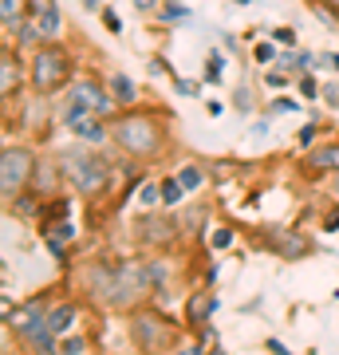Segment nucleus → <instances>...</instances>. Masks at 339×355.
Masks as SVG:
<instances>
[{
  "label": "nucleus",
  "instance_id": "nucleus-1",
  "mask_svg": "<svg viewBox=\"0 0 339 355\" xmlns=\"http://www.w3.org/2000/svg\"><path fill=\"white\" fill-rule=\"evenodd\" d=\"M114 142L126 154H134V158H154V154L162 150L166 135L158 127V119H150V114H123L114 123Z\"/></svg>",
  "mask_w": 339,
  "mask_h": 355
},
{
  "label": "nucleus",
  "instance_id": "nucleus-2",
  "mask_svg": "<svg viewBox=\"0 0 339 355\" xmlns=\"http://www.w3.org/2000/svg\"><path fill=\"white\" fill-rule=\"evenodd\" d=\"M60 170L79 193H99L111 182V166L103 162L99 154H87V150H67L60 158Z\"/></svg>",
  "mask_w": 339,
  "mask_h": 355
},
{
  "label": "nucleus",
  "instance_id": "nucleus-3",
  "mask_svg": "<svg viewBox=\"0 0 339 355\" xmlns=\"http://www.w3.org/2000/svg\"><path fill=\"white\" fill-rule=\"evenodd\" d=\"M32 83L44 95L60 91L63 83H71V60H67V51L60 44H44L36 51V60H32Z\"/></svg>",
  "mask_w": 339,
  "mask_h": 355
},
{
  "label": "nucleus",
  "instance_id": "nucleus-4",
  "mask_svg": "<svg viewBox=\"0 0 339 355\" xmlns=\"http://www.w3.org/2000/svg\"><path fill=\"white\" fill-rule=\"evenodd\" d=\"M32 174H36L32 150H24V146H4L0 150V190H4V198L24 190L28 182H32Z\"/></svg>",
  "mask_w": 339,
  "mask_h": 355
},
{
  "label": "nucleus",
  "instance_id": "nucleus-5",
  "mask_svg": "<svg viewBox=\"0 0 339 355\" xmlns=\"http://www.w3.org/2000/svg\"><path fill=\"white\" fill-rule=\"evenodd\" d=\"M130 331H134V343H139L146 355L162 352L166 343L174 340V328H170L158 312H139V316L130 320Z\"/></svg>",
  "mask_w": 339,
  "mask_h": 355
},
{
  "label": "nucleus",
  "instance_id": "nucleus-6",
  "mask_svg": "<svg viewBox=\"0 0 339 355\" xmlns=\"http://www.w3.org/2000/svg\"><path fill=\"white\" fill-rule=\"evenodd\" d=\"M146 284H150V277H146V268L139 265H126L119 268L111 277V288H107V300H111L114 308H130L134 300H139L142 292H146Z\"/></svg>",
  "mask_w": 339,
  "mask_h": 355
},
{
  "label": "nucleus",
  "instance_id": "nucleus-7",
  "mask_svg": "<svg viewBox=\"0 0 339 355\" xmlns=\"http://www.w3.org/2000/svg\"><path fill=\"white\" fill-rule=\"evenodd\" d=\"M71 107L91 114H107L111 111V91H103L95 79H79V83H71Z\"/></svg>",
  "mask_w": 339,
  "mask_h": 355
},
{
  "label": "nucleus",
  "instance_id": "nucleus-8",
  "mask_svg": "<svg viewBox=\"0 0 339 355\" xmlns=\"http://www.w3.org/2000/svg\"><path fill=\"white\" fill-rule=\"evenodd\" d=\"M63 123H67V127L76 130V135H79L83 142H103V139H107V130H103L99 114H91V111H76V107H71Z\"/></svg>",
  "mask_w": 339,
  "mask_h": 355
},
{
  "label": "nucleus",
  "instance_id": "nucleus-9",
  "mask_svg": "<svg viewBox=\"0 0 339 355\" xmlns=\"http://www.w3.org/2000/svg\"><path fill=\"white\" fill-rule=\"evenodd\" d=\"M44 308L40 304H28V308H20V312H8V328L16 331V336H24V340H32L40 328H44Z\"/></svg>",
  "mask_w": 339,
  "mask_h": 355
},
{
  "label": "nucleus",
  "instance_id": "nucleus-10",
  "mask_svg": "<svg viewBox=\"0 0 339 355\" xmlns=\"http://www.w3.org/2000/svg\"><path fill=\"white\" fill-rule=\"evenodd\" d=\"M71 320H76V308L71 304H55L44 316V331H51V336H63V331L71 328Z\"/></svg>",
  "mask_w": 339,
  "mask_h": 355
},
{
  "label": "nucleus",
  "instance_id": "nucleus-11",
  "mask_svg": "<svg viewBox=\"0 0 339 355\" xmlns=\"http://www.w3.org/2000/svg\"><path fill=\"white\" fill-rule=\"evenodd\" d=\"M36 32L40 36H55V32H60V8H55V0H40Z\"/></svg>",
  "mask_w": 339,
  "mask_h": 355
},
{
  "label": "nucleus",
  "instance_id": "nucleus-12",
  "mask_svg": "<svg viewBox=\"0 0 339 355\" xmlns=\"http://www.w3.org/2000/svg\"><path fill=\"white\" fill-rule=\"evenodd\" d=\"M174 221H154V217H146L139 225V233H142V241H150V245H162V241H170L174 237Z\"/></svg>",
  "mask_w": 339,
  "mask_h": 355
},
{
  "label": "nucleus",
  "instance_id": "nucleus-13",
  "mask_svg": "<svg viewBox=\"0 0 339 355\" xmlns=\"http://www.w3.org/2000/svg\"><path fill=\"white\" fill-rule=\"evenodd\" d=\"M0 24H4V32H20L24 28V4L20 0H0Z\"/></svg>",
  "mask_w": 339,
  "mask_h": 355
},
{
  "label": "nucleus",
  "instance_id": "nucleus-14",
  "mask_svg": "<svg viewBox=\"0 0 339 355\" xmlns=\"http://www.w3.org/2000/svg\"><path fill=\"white\" fill-rule=\"evenodd\" d=\"M16 87H20V67H16L12 51H4V55H0V91L12 95Z\"/></svg>",
  "mask_w": 339,
  "mask_h": 355
},
{
  "label": "nucleus",
  "instance_id": "nucleus-15",
  "mask_svg": "<svg viewBox=\"0 0 339 355\" xmlns=\"http://www.w3.org/2000/svg\"><path fill=\"white\" fill-rule=\"evenodd\" d=\"M308 162H312L315 170H339V142L336 146H320V150H312Z\"/></svg>",
  "mask_w": 339,
  "mask_h": 355
},
{
  "label": "nucleus",
  "instance_id": "nucleus-16",
  "mask_svg": "<svg viewBox=\"0 0 339 355\" xmlns=\"http://www.w3.org/2000/svg\"><path fill=\"white\" fill-rule=\"evenodd\" d=\"M111 91H114V99L119 103H134L139 99V87H134L126 76H111Z\"/></svg>",
  "mask_w": 339,
  "mask_h": 355
},
{
  "label": "nucleus",
  "instance_id": "nucleus-17",
  "mask_svg": "<svg viewBox=\"0 0 339 355\" xmlns=\"http://www.w3.org/2000/svg\"><path fill=\"white\" fill-rule=\"evenodd\" d=\"M177 182H182V186H186V193H189V190H201L205 174H201L198 166H182V170H177Z\"/></svg>",
  "mask_w": 339,
  "mask_h": 355
},
{
  "label": "nucleus",
  "instance_id": "nucleus-18",
  "mask_svg": "<svg viewBox=\"0 0 339 355\" xmlns=\"http://www.w3.org/2000/svg\"><path fill=\"white\" fill-rule=\"evenodd\" d=\"M182 193H186V186H182L177 178H166V182H162V202L166 205H177V202H182Z\"/></svg>",
  "mask_w": 339,
  "mask_h": 355
},
{
  "label": "nucleus",
  "instance_id": "nucleus-19",
  "mask_svg": "<svg viewBox=\"0 0 339 355\" xmlns=\"http://www.w3.org/2000/svg\"><path fill=\"white\" fill-rule=\"evenodd\" d=\"M214 312V296H193V304H189V320L201 324V316H209Z\"/></svg>",
  "mask_w": 339,
  "mask_h": 355
},
{
  "label": "nucleus",
  "instance_id": "nucleus-20",
  "mask_svg": "<svg viewBox=\"0 0 339 355\" xmlns=\"http://www.w3.org/2000/svg\"><path fill=\"white\" fill-rule=\"evenodd\" d=\"M296 241H300V237H292V233H277V249L284 257H300L304 253V245H296Z\"/></svg>",
  "mask_w": 339,
  "mask_h": 355
},
{
  "label": "nucleus",
  "instance_id": "nucleus-21",
  "mask_svg": "<svg viewBox=\"0 0 339 355\" xmlns=\"http://www.w3.org/2000/svg\"><path fill=\"white\" fill-rule=\"evenodd\" d=\"M280 64L288 67V71H300V67H308V64H312V55H304V51L296 55V48H292V51H284V55H280Z\"/></svg>",
  "mask_w": 339,
  "mask_h": 355
},
{
  "label": "nucleus",
  "instance_id": "nucleus-22",
  "mask_svg": "<svg viewBox=\"0 0 339 355\" xmlns=\"http://www.w3.org/2000/svg\"><path fill=\"white\" fill-rule=\"evenodd\" d=\"M162 20H166V24H174V20H189V8H186V4H166Z\"/></svg>",
  "mask_w": 339,
  "mask_h": 355
},
{
  "label": "nucleus",
  "instance_id": "nucleus-23",
  "mask_svg": "<svg viewBox=\"0 0 339 355\" xmlns=\"http://www.w3.org/2000/svg\"><path fill=\"white\" fill-rule=\"evenodd\" d=\"M252 60H257V64H272V60H277L272 40H268V44H257V48H252Z\"/></svg>",
  "mask_w": 339,
  "mask_h": 355
},
{
  "label": "nucleus",
  "instance_id": "nucleus-24",
  "mask_svg": "<svg viewBox=\"0 0 339 355\" xmlns=\"http://www.w3.org/2000/svg\"><path fill=\"white\" fill-rule=\"evenodd\" d=\"M83 352H87L83 336H67V340H63V347H60V355H83Z\"/></svg>",
  "mask_w": 339,
  "mask_h": 355
},
{
  "label": "nucleus",
  "instance_id": "nucleus-25",
  "mask_svg": "<svg viewBox=\"0 0 339 355\" xmlns=\"http://www.w3.org/2000/svg\"><path fill=\"white\" fill-rule=\"evenodd\" d=\"M162 202V186H142L139 190V205H158Z\"/></svg>",
  "mask_w": 339,
  "mask_h": 355
},
{
  "label": "nucleus",
  "instance_id": "nucleus-26",
  "mask_svg": "<svg viewBox=\"0 0 339 355\" xmlns=\"http://www.w3.org/2000/svg\"><path fill=\"white\" fill-rule=\"evenodd\" d=\"M103 24H107V32H114V36H119V32H123V20H119V16L111 12V8H107V12H103Z\"/></svg>",
  "mask_w": 339,
  "mask_h": 355
},
{
  "label": "nucleus",
  "instance_id": "nucleus-27",
  "mask_svg": "<svg viewBox=\"0 0 339 355\" xmlns=\"http://www.w3.org/2000/svg\"><path fill=\"white\" fill-rule=\"evenodd\" d=\"M229 241H233V233H229V229H217V233H214V249H229Z\"/></svg>",
  "mask_w": 339,
  "mask_h": 355
},
{
  "label": "nucleus",
  "instance_id": "nucleus-28",
  "mask_svg": "<svg viewBox=\"0 0 339 355\" xmlns=\"http://www.w3.org/2000/svg\"><path fill=\"white\" fill-rule=\"evenodd\" d=\"M272 111H277V114H288V111H300V103H292V99H277V103H272Z\"/></svg>",
  "mask_w": 339,
  "mask_h": 355
},
{
  "label": "nucleus",
  "instance_id": "nucleus-29",
  "mask_svg": "<svg viewBox=\"0 0 339 355\" xmlns=\"http://www.w3.org/2000/svg\"><path fill=\"white\" fill-rule=\"evenodd\" d=\"M324 103L339 107V83H327V87H324Z\"/></svg>",
  "mask_w": 339,
  "mask_h": 355
},
{
  "label": "nucleus",
  "instance_id": "nucleus-30",
  "mask_svg": "<svg viewBox=\"0 0 339 355\" xmlns=\"http://www.w3.org/2000/svg\"><path fill=\"white\" fill-rule=\"evenodd\" d=\"M16 209H20L24 217H32L36 214V202H32V198H16Z\"/></svg>",
  "mask_w": 339,
  "mask_h": 355
},
{
  "label": "nucleus",
  "instance_id": "nucleus-31",
  "mask_svg": "<svg viewBox=\"0 0 339 355\" xmlns=\"http://www.w3.org/2000/svg\"><path fill=\"white\" fill-rule=\"evenodd\" d=\"M300 91H304V95H315L320 87H315V79H312V76H304V79H300Z\"/></svg>",
  "mask_w": 339,
  "mask_h": 355
},
{
  "label": "nucleus",
  "instance_id": "nucleus-32",
  "mask_svg": "<svg viewBox=\"0 0 339 355\" xmlns=\"http://www.w3.org/2000/svg\"><path fill=\"white\" fill-rule=\"evenodd\" d=\"M174 87L182 91V95H193V91H198V87H193V83H189V79H174Z\"/></svg>",
  "mask_w": 339,
  "mask_h": 355
},
{
  "label": "nucleus",
  "instance_id": "nucleus-33",
  "mask_svg": "<svg viewBox=\"0 0 339 355\" xmlns=\"http://www.w3.org/2000/svg\"><path fill=\"white\" fill-rule=\"evenodd\" d=\"M154 4H158V0H134V8H139V12H150Z\"/></svg>",
  "mask_w": 339,
  "mask_h": 355
},
{
  "label": "nucleus",
  "instance_id": "nucleus-34",
  "mask_svg": "<svg viewBox=\"0 0 339 355\" xmlns=\"http://www.w3.org/2000/svg\"><path fill=\"white\" fill-rule=\"evenodd\" d=\"M324 229H339V214H327L324 217Z\"/></svg>",
  "mask_w": 339,
  "mask_h": 355
},
{
  "label": "nucleus",
  "instance_id": "nucleus-35",
  "mask_svg": "<svg viewBox=\"0 0 339 355\" xmlns=\"http://www.w3.org/2000/svg\"><path fill=\"white\" fill-rule=\"evenodd\" d=\"M320 64H324V67H336V71H339V55H324Z\"/></svg>",
  "mask_w": 339,
  "mask_h": 355
},
{
  "label": "nucleus",
  "instance_id": "nucleus-36",
  "mask_svg": "<svg viewBox=\"0 0 339 355\" xmlns=\"http://www.w3.org/2000/svg\"><path fill=\"white\" fill-rule=\"evenodd\" d=\"M331 190H336V198H339V178H336V182H331Z\"/></svg>",
  "mask_w": 339,
  "mask_h": 355
},
{
  "label": "nucleus",
  "instance_id": "nucleus-37",
  "mask_svg": "<svg viewBox=\"0 0 339 355\" xmlns=\"http://www.w3.org/2000/svg\"><path fill=\"white\" fill-rule=\"evenodd\" d=\"M177 355H201V352H193V347H189V352H177Z\"/></svg>",
  "mask_w": 339,
  "mask_h": 355
},
{
  "label": "nucleus",
  "instance_id": "nucleus-38",
  "mask_svg": "<svg viewBox=\"0 0 339 355\" xmlns=\"http://www.w3.org/2000/svg\"><path fill=\"white\" fill-rule=\"evenodd\" d=\"M83 4H87V8H95V0H83Z\"/></svg>",
  "mask_w": 339,
  "mask_h": 355
},
{
  "label": "nucleus",
  "instance_id": "nucleus-39",
  "mask_svg": "<svg viewBox=\"0 0 339 355\" xmlns=\"http://www.w3.org/2000/svg\"><path fill=\"white\" fill-rule=\"evenodd\" d=\"M237 4H252V0H237Z\"/></svg>",
  "mask_w": 339,
  "mask_h": 355
},
{
  "label": "nucleus",
  "instance_id": "nucleus-40",
  "mask_svg": "<svg viewBox=\"0 0 339 355\" xmlns=\"http://www.w3.org/2000/svg\"><path fill=\"white\" fill-rule=\"evenodd\" d=\"M331 4H336V8H339V0H331Z\"/></svg>",
  "mask_w": 339,
  "mask_h": 355
}]
</instances>
